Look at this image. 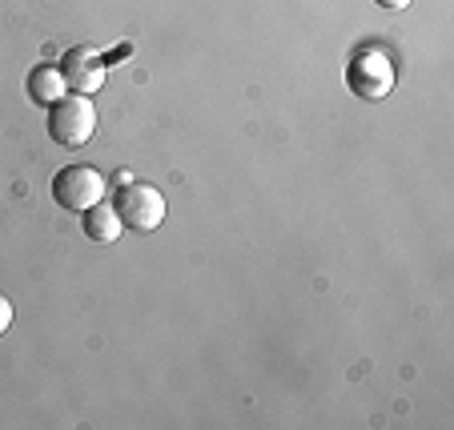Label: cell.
<instances>
[{"label": "cell", "mask_w": 454, "mask_h": 430, "mask_svg": "<svg viewBox=\"0 0 454 430\" xmlns=\"http://www.w3.org/2000/svg\"><path fill=\"white\" fill-rule=\"evenodd\" d=\"M121 230H125V222H121L117 206H109V201H97V206L85 209V233H89L93 241L109 246V241L121 238Z\"/></svg>", "instance_id": "obj_7"}, {"label": "cell", "mask_w": 454, "mask_h": 430, "mask_svg": "<svg viewBox=\"0 0 454 430\" xmlns=\"http://www.w3.org/2000/svg\"><path fill=\"white\" fill-rule=\"evenodd\" d=\"M97 129V105L93 97L77 93V97H60L49 113V133L57 145L65 149H81Z\"/></svg>", "instance_id": "obj_1"}, {"label": "cell", "mask_w": 454, "mask_h": 430, "mask_svg": "<svg viewBox=\"0 0 454 430\" xmlns=\"http://www.w3.org/2000/svg\"><path fill=\"white\" fill-rule=\"evenodd\" d=\"M346 85H350L358 97H366V101H382V97L395 89V65H390L386 52L366 49V52H358V57L350 60V69H346Z\"/></svg>", "instance_id": "obj_4"}, {"label": "cell", "mask_w": 454, "mask_h": 430, "mask_svg": "<svg viewBox=\"0 0 454 430\" xmlns=\"http://www.w3.org/2000/svg\"><path fill=\"white\" fill-rule=\"evenodd\" d=\"M28 97L36 105H57L60 97H69V81H65L60 65H36L28 73Z\"/></svg>", "instance_id": "obj_6"}, {"label": "cell", "mask_w": 454, "mask_h": 430, "mask_svg": "<svg viewBox=\"0 0 454 430\" xmlns=\"http://www.w3.org/2000/svg\"><path fill=\"white\" fill-rule=\"evenodd\" d=\"M9 326H12V306L9 298H0V334H9Z\"/></svg>", "instance_id": "obj_8"}, {"label": "cell", "mask_w": 454, "mask_h": 430, "mask_svg": "<svg viewBox=\"0 0 454 430\" xmlns=\"http://www.w3.org/2000/svg\"><path fill=\"white\" fill-rule=\"evenodd\" d=\"M105 69H109V57H101L97 49H69L60 60V73H65L69 89H77L85 97L105 85Z\"/></svg>", "instance_id": "obj_5"}, {"label": "cell", "mask_w": 454, "mask_h": 430, "mask_svg": "<svg viewBox=\"0 0 454 430\" xmlns=\"http://www.w3.org/2000/svg\"><path fill=\"white\" fill-rule=\"evenodd\" d=\"M378 9H406V4H411V0H374Z\"/></svg>", "instance_id": "obj_9"}, {"label": "cell", "mask_w": 454, "mask_h": 430, "mask_svg": "<svg viewBox=\"0 0 454 430\" xmlns=\"http://www.w3.org/2000/svg\"><path fill=\"white\" fill-rule=\"evenodd\" d=\"M105 193H109V181L93 165H65L52 177V198L65 209H89L97 201H105Z\"/></svg>", "instance_id": "obj_2"}, {"label": "cell", "mask_w": 454, "mask_h": 430, "mask_svg": "<svg viewBox=\"0 0 454 430\" xmlns=\"http://www.w3.org/2000/svg\"><path fill=\"white\" fill-rule=\"evenodd\" d=\"M117 214L129 230H157L165 222V193H157L145 181H125L117 193Z\"/></svg>", "instance_id": "obj_3"}]
</instances>
